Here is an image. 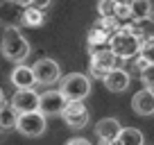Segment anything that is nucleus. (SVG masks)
I'll list each match as a JSON object with an SVG mask.
<instances>
[{
	"label": "nucleus",
	"mask_w": 154,
	"mask_h": 145,
	"mask_svg": "<svg viewBox=\"0 0 154 145\" xmlns=\"http://www.w3.org/2000/svg\"><path fill=\"white\" fill-rule=\"evenodd\" d=\"M0 52H2V57H5L7 61L23 63L25 59L29 57V52H32V45L27 43V39L20 34L18 27H9V29H5V34H2Z\"/></svg>",
	"instance_id": "nucleus-1"
},
{
	"label": "nucleus",
	"mask_w": 154,
	"mask_h": 145,
	"mask_svg": "<svg viewBox=\"0 0 154 145\" xmlns=\"http://www.w3.org/2000/svg\"><path fill=\"white\" fill-rule=\"evenodd\" d=\"M140 43H143V41H140L129 27H118L109 39L111 52L118 59H122V61H125V59H134L136 54H138V50H140Z\"/></svg>",
	"instance_id": "nucleus-2"
},
{
	"label": "nucleus",
	"mask_w": 154,
	"mask_h": 145,
	"mask_svg": "<svg viewBox=\"0 0 154 145\" xmlns=\"http://www.w3.org/2000/svg\"><path fill=\"white\" fill-rule=\"evenodd\" d=\"M59 93L66 97L68 102L84 100L91 93V79L84 72H68L66 77L59 79Z\"/></svg>",
	"instance_id": "nucleus-3"
},
{
	"label": "nucleus",
	"mask_w": 154,
	"mask_h": 145,
	"mask_svg": "<svg viewBox=\"0 0 154 145\" xmlns=\"http://www.w3.org/2000/svg\"><path fill=\"white\" fill-rule=\"evenodd\" d=\"M45 127H48V118L38 111V109H36V111L18 113V118H16V131H20V134L27 136V138H36V136H41L45 131Z\"/></svg>",
	"instance_id": "nucleus-4"
},
{
	"label": "nucleus",
	"mask_w": 154,
	"mask_h": 145,
	"mask_svg": "<svg viewBox=\"0 0 154 145\" xmlns=\"http://www.w3.org/2000/svg\"><path fill=\"white\" fill-rule=\"evenodd\" d=\"M32 72H34L36 84H41V86H52V84H57L61 79V66L50 57L38 59L32 66Z\"/></svg>",
	"instance_id": "nucleus-5"
},
{
	"label": "nucleus",
	"mask_w": 154,
	"mask_h": 145,
	"mask_svg": "<svg viewBox=\"0 0 154 145\" xmlns=\"http://www.w3.org/2000/svg\"><path fill=\"white\" fill-rule=\"evenodd\" d=\"M116 61H118V57L111 52V48L93 50V52H91V63H88V70H91L93 77L104 79L106 72H109L111 68H116Z\"/></svg>",
	"instance_id": "nucleus-6"
},
{
	"label": "nucleus",
	"mask_w": 154,
	"mask_h": 145,
	"mask_svg": "<svg viewBox=\"0 0 154 145\" xmlns=\"http://www.w3.org/2000/svg\"><path fill=\"white\" fill-rule=\"evenodd\" d=\"M61 118L70 129H82V127L88 125L91 116H88V109L82 100H75V102H68L66 109L61 111Z\"/></svg>",
	"instance_id": "nucleus-7"
},
{
	"label": "nucleus",
	"mask_w": 154,
	"mask_h": 145,
	"mask_svg": "<svg viewBox=\"0 0 154 145\" xmlns=\"http://www.w3.org/2000/svg\"><path fill=\"white\" fill-rule=\"evenodd\" d=\"M68 100L59 91H45L43 95H38V111L48 116H61V111L66 109Z\"/></svg>",
	"instance_id": "nucleus-8"
},
{
	"label": "nucleus",
	"mask_w": 154,
	"mask_h": 145,
	"mask_svg": "<svg viewBox=\"0 0 154 145\" xmlns=\"http://www.w3.org/2000/svg\"><path fill=\"white\" fill-rule=\"evenodd\" d=\"M23 9L25 7H20L14 0H2L0 2V25L5 29L23 25Z\"/></svg>",
	"instance_id": "nucleus-9"
},
{
	"label": "nucleus",
	"mask_w": 154,
	"mask_h": 145,
	"mask_svg": "<svg viewBox=\"0 0 154 145\" xmlns=\"http://www.w3.org/2000/svg\"><path fill=\"white\" fill-rule=\"evenodd\" d=\"M9 104L16 109V113H25V111H36L38 109V93L34 88H18L11 95Z\"/></svg>",
	"instance_id": "nucleus-10"
},
{
	"label": "nucleus",
	"mask_w": 154,
	"mask_h": 145,
	"mask_svg": "<svg viewBox=\"0 0 154 145\" xmlns=\"http://www.w3.org/2000/svg\"><path fill=\"white\" fill-rule=\"evenodd\" d=\"M102 82H104L106 91H111V93H122V91H127L131 77H129V70H125V68H120V66H116V68H111V70L104 75V79H102Z\"/></svg>",
	"instance_id": "nucleus-11"
},
{
	"label": "nucleus",
	"mask_w": 154,
	"mask_h": 145,
	"mask_svg": "<svg viewBox=\"0 0 154 145\" xmlns=\"http://www.w3.org/2000/svg\"><path fill=\"white\" fill-rule=\"evenodd\" d=\"M131 109L138 116H154V91H149V88L136 91L131 97Z\"/></svg>",
	"instance_id": "nucleus-12"
},
{
	"label": "nucleus",
	"mask_w": 154,
	"mask_h": 145,
	"mask_svg": "<svg viewBox=\"0 0 154 145\" xmlns=\"http://www.w3.org/2000/svg\"><path fill=\"white\" fill-rule=\"evenodd\" d=\"M9 79H11V84H14L16 88H34L36 86L32 66H25V63H16V68L11 70Z\"/></svg>",
	"instance_id": "nucleus-13"
},
{
	"label": "nucleus",
	"mask_w": 154,
	"mask_h": 145,
	"mask_svg": "<svg viewBox=\"0 0 154 145\" xmlns=\"http://www.w3.org/2000/svg\"><path fill=\"white\" fill-rule=\"evenodd\" d=\"M120 131H122V125L116 118H102L95 125V134L100 140H116Z\"/></svg>",
	"instance_id": "nucleus-14"
},
{
	"label": "nucleus",
	"mask_w": 154,
	"mask_h": 145,
	"mask_svg": "<svg viewBox=\"0 0 154 145\" xmlns=\"http://www.w3.org/2000/svg\"><path fill=\"white\" fill-rule=\"evenodd\" d=\"M129 11H131V20L152 18L154 16V5H152V0H131Z\"/></svg>",
	"instance_id": "nucleus-15"
},
{
	"label": "nucleus",
	"mask_w": 154,
	"mask_h": 145,
	"mask_svg": "<svg viewBox=\"0 0 154 145\" xmlns=\"http://www.w3.org/2000/svg\"><path fill=\"white\" fill-rule=\"evenodd\" d=\"M118 145H145V136L136 127H122V131L116 138Z\"/></svg>",
	"instance_id": "nucleus-16"
},
{
	"label": "nucleus",
	"mask_w": 154,
	"mask_h": 145,
	"mask_svg": "<svg viewBox=\"0 0 154 145\" xmlns=\"http://www.w3.org/2000/svg\"><path fill=\"white\" fill-rule=\"evenodd\" d=\"M16 118H18V113H16V109L11 104H0V129H16Z\"/></svg>",
	"instance_id": "nucleus-17"
},
{
	"label": "nucleus",
	"mask_w": 154,
	"mask_h": 145,
	"mask_svg": "<svg viewBox=\"0 0 154 145\" xmlns=\"http://www.w3.org/2000/svg\"><path fill=\"white\" fill-rule=\"evenodd\" d=\"M45 23V14L36 7H25L23 9V25L25 27H41Z\"/></svg>",
	"instance_id": "nucleus-18"
},
{
	"label": "nucleus",
	"mask_w": 154,
	"mask_h": 145,
	"mask_svg": "<svg viewBox=\"0 0 154 145\" xmlns=\"http://www.w3.org/2000/svg\"><path fill=\"white\" fill-rule=\"evenodd\" d=\"M116 7H118L116 0H100V2H97V14H100V18H113Z\"/></svg>",
	"instance_id": "nucleus-19"
},
{
	"label": "nucleus",
	"mask_w": 154,
	"mask_h": 145,
	"mask_svg": "<svg viewBox=\"0 0 154 145\" xmlns=\"http://www.w3.org/2000/svg\"><path fill=\"white\" fill-rule=\"evenodd\" d=\"M138 57H143L147 63H154V36H152V39H145L143 43H140Z\"/></svg>",
	"instance_id": "nucleus-20"
},
{
	"label": "nucleus",
	"mask_w": 154,
	"mask_h": 145,
	"mask_svg": "<svg viewBox=\"0 0 154 145\" xmlns=\"http://www.w3.org/2000/svg\"><path fill=\"white\" fill-rule=\"evenodd\" d=\"M140 79H143L145 88L154 91V63H147V68H145V70L140 72Z\"/></svg>",
	"instance_id": "nucleus-21"
},
{
	"label": "nucleus",
	"mask_w": 154,
	"mask_h": 145,
	"mask_svg": "<svg viewBox=\"0 0 154 145\" xmlns=\"http://www.w3.org/2000/svg\"><path fill=\"white\" fill-rule=\"evenodd\" d=\"M63 145H93L88 138H82V136H75V138H70V140H66Z\"/></svg>",
	"instance_id": "nucleus-22"
},
{
	"label": "nucleus",
	"mask_w": 154,
	"mask_h": 145,
	"mask_svg": "<svg viewBox=\"0 0 154 145\" xmlns=\"http://www.w3.org/2000/svg\"><path fill=\"white\" fill-rule=\"evenodd\" d=\"M50 2H52V0H32V2H29V7H36V9L43 11L45 7H50Z\"/></svg>",
	"instance_id": "nucleus-23"
},
{
	"label": "nucleus",
	"mask_w": 154,
	"mask_h": 145,
	"mask_svg": "<svg viewBox=\"0 0 154 145\" xmlns=\"http://www.w3.org/2000/svg\"><path fill=\"white\" fill-rule=\"evenodd\" d=\"M14 2H18L20 7H29V2H32V0H14Z\"/></svg>",
	"instance_id": "nucleus-24"
},
{
	"label": "nucleus",
	"mask_w": 154,
	"mask_h": 145,
	"mask_svg": "<svg viewBox=\"0 0 154 145\" xmlns=\"http://www.w3.org/2000/svg\"><path fill=\"white\" fill-rule=\"evenodd\" d=\"M97 145H118V143H116V140H100Z\"/></svg>",
	"instance_id": "nucleus-25"
},
{
	"label": "nucleus",
	"mask_w": 154,
	"mask_h": 145,
	"mask_svg": "<svg viewBox=\"0 0 154 145\" xmlns=\"http://www.w3.org/2000/svg\"><path fill=\"white\" fill-rule=\"evenodd\" d=\"M118 5H131V0H116Z\"/></svg>",
	"instance_id": "nucleus-26"
},
{
	"label": "nucleus",
	"mask_w": 154,
	"mask_h": 145,
	"mask_svg": "<svg viewBox=\"0 0 154 145\" xmlns=\"http://www.w3.org/2000/svg\"><path fill=\"white\" fill-rule=\"evenodd\" d=\"M2 102H5V95H2V88H0V104H2Z\"/></svg>",
	"instance_id": "nucleus-27"
}]
</instances>
